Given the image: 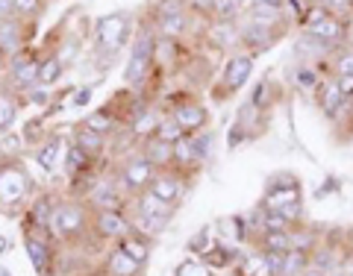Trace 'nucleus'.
Listing matches in <instances>:
<instances>
[{"label":"nucleus","mask_w":353,"mask_h":276,"mask_svg":"<svg viewBox=\"0 0 353 276\" xmlns=\"http://www.w3.org/2000/svg\"><path fill=\"white\" fill-rule=\"evenodd\" d=\"M165 115H171L176 124H180L185 132H201L206 129L209 124V109L197 100V97L192 94H180V97H171V103H168V112Z\"/></svg>","instance_id":"10"},{"label":"nucleus","mask_w":353,"mask_h":276,"mask_svg":"<svg viewBox=\"0 0 353 276\" xmlns=\"http://www.w3.org/2000/svg\"><path fill=\"white\" fill-rule=\"evenodd\" d=\"M330 76L333 80H350L353 76V44H345L341 50L333 53V59H330Z\"/></svg>","instance_id":"33"},{"label":"nucleus","mask_w":353,"mask_h":276,"mask_svg":"<svg viewBox=\"0 0 353 276\" xmlns=\"http://www.w3.org/2000/svg\"><path fill=\"white\" fill-rule=\"evenodd\" d=\"M239 30H241V47L250 56H259V53L271 50L289 30H277V27H265V24H256V21H248L241 18L239 21Z\"/></svg>","instance_id":"13"},{"label":"nucleus","mask_w":353,"mask_h":276,"mask_svg":"<svg viewBox=\"0 0 353 276\" xmlns=\"http://www.w3.org/2000/svg\"><path fill=\"white\" fill-rule=\"evenodd\" d=\"M345 270L353 276V253H350V256H347V262H345Z\"/></svg>","instance_id":"53"},{"label":"nucleus","mask_w":353,"mask_h":276,"mask_svg":"<svg viewBox=\"0 0 353 276\" xmlns=\"http://www.w3.org/2000/svg\"><path fill=\"white\" fill-rule=\"evenodd\" d=\"M292 203H303V185H301V176H297V173H289V171H280V173L268 176L259 206H262V209H268V212H280V209L292 206Z\"/></svg>","instance_id":"6"},{"label":"nucleus","mask_w":353,"mask_h":276,"mask_svg":"<svg viewBox=\"0 0 353 276\" xmlns=\"http://www.w3.org/2000/svg\"><path fill=\"white\" fill-rule=\"evenodd\" d=\"M136 21H132L130 12H109L103 18L94 21V41L92 50L97 53H109V56H118L121 50L132 44V36H136Z\"/></svg>","instance_id":"2"},{"label":"nucleus","mask_w":353,"mask_h":276,"mask_svg":"<svg viewBox=\"0 0 353 276\" xmlns=\"http://www.w3.org/2000/svg\"><path fill=\"white\" fill-rule=\"evenodd\" d=\"M32 32H36V24H24V21L15 18V15L0 18V50L12 59L15 53L30 47Z\"/></svg>","instance_id":"16"},{"label":"nucleus","mask_w":353,"mask_h":276,"mask_svg":"<svg viewBox=\"0 0 353 276\" xmlns=\"http://www.w3.org/2000/svg\"><path fill=\"white\" fill-rule=\"evenodd\" d=\"M21 97V106H36V109H48L50 106V88H44V85H36V88H30L27 94H18Z\"/></svg>","instance_id":"44"},{"label":"nucleus","mask_w":353,"mask_h":276,"mask_svg":"<svg viewBox=\"0 0 353 276\" xmlns=\"http://www.w3.org/2000/svg\"><path fill=\"white\" fill-rule=\"evenodd\" d=\"M294 88H301V92H318V85H321L324 76L318 74V65H309V62H297L294 65Z\"/></svg>","instance_id":"32"},{"label":"nucleus","mask_w":353,"mask_h":276,"mask_svg":"<svg viewBox=\"0 0 353 276\" xmlns=\"http://www.w3.org/2000/svg\"><path fill=\"white\" fill-rule=\"evenodd\" d=\"M315 100H318V109L324 112L327 120H336L339 112H341V106L347 103V97H345L341 85L333 80V76H324L321 85H318V92H315Z\"/></svg>","instance_id":"18"},{"label":"nucleus","mask_w":353,"mask_h":276,"mask_svg":"<svg viewBox=\"0 0 353 276\" xmlns=\"http://www.w3.org/2000/svg\"><path fill=\"white\" fill-rule=\"evenodd\" d=\"M241 256H245V250L227 244V241H215V244L201 256V262L209 264L212 270H233Z\"/></svg>","instance_id":"21"},{"label":"nucleus","mask_w":353,"mask_h":276,"mask_svg":"<svg viewBox=\"0 0 353 276\" xmlns=\"http://www.w3.org/2000/svg\"><path fill=\"white\" fill-rule=\"evenodd\" d=\"M203 39L212 44L215 50H236L241 47V30H239V21H221L212 18L203 30Z\"/></svg>","instance_id":"17"},{"label":"nucleus","mask_w":353,"mask_h":276,"mask_svg":"<svg viewBox=\"0 0 353 276\" xmlns=\"http://www.w3.org/2000/svg\"><path fill=\"white\" fill-rule=\"evenodd\" d=\"M118 247L124 250L127 256L139 264V268H145L148 259H150V238H148V235H141V233H136V229H132L127 238H121V241H118Z\"/></svg>","instance_id":"28"},{"label":"nucleus","mask_w":353,"mask_h":276,"mask_svg":"<svg viewBox=\"0 0 353 276\" xmlns=\"http://www.w3.org/2000/svg\"><path fill=\"white\" fill-rule=\"evenodd\" d=\"M6 68H9V56H6L3 50H0V80L6 76Z\"/></svg>","instance_id":"49"},{"label":"nucleus","mask_w":353,"mask_h":276,"mask_svg":"<svg viewBox=\"0 0 353 276\" xmlns=\"http://www.w3.org/2000/svg\"><path fill=\"white\" fill-rule=\"evenodd\" d=\"M83 200H85V206L92 209V212H103V209H118V212H124L127 194L118 185L115 176H101V180H94L92 185H88Z\"/></svg>","instance_id":"12"},{"label":"nucleus","mask_w":353,"mask_h":276,"mask_svg":"<svg viewBox=\"0 0 353 276\" xmlns=\"http://www.w3.org/2000/svg\"><path fill=\"white\" fill-rule=\"evenodd\" d=\"M318 6L327 9L330 15H336L341 21H353V0H318Z\"/></svg>","instance_id":"43"},{"label":"nucleus","mask_w":353,"mask_h":276,"mask_svg":"<svg viewBox=\"0 0 353 276\" xmlns=\"http://www.w3.org/2000/svg\"><path fill=\"white\" fill-rule=\"evenodd\" d=\"M92 233L101 241H121L132 233L130 215L118 212V209H103V212H92Z\"/></svg>","instance_id":"15"},{"label":"nucleus","mask_w":353,"mask_h":276,"mask_svg":"<svg viewBox=\"0 0 353 276\" xmlns=\"http://www.w3.org/2000/svg\"><path fill=\"white\" fill-rule=\"evenodd\" d=\"M253 247L259 253H289L294 250L292 247V233H262L256 241H253Z\"/></svg>","instance_id":"34"},{"label":"nucleus","mask_w":353,"mask_h":276,"mask_svg":"<svg viewBox=\"0 0 353 276\" xmlns=\"http://www.w3.org/2000/svg\"><path fill=\"white\" fill-rule=\"evenodd\" d=\"M3 253H9V238L0 235V256H3Z\"/></svg>","instance_id":"51"},{"label":"nucleus","mask_w":353,"mask_h":276,"mask_svg":"<svg viewBox=\"0 0 353 276\" xmlns=\"http://www.w3.org/2000/svg\"><path fill=\"white\" fill-rule=\"evenodd\" d=\"M50 0H15V18H21L24 24H36L39 27V18L48 12Z\"/></svg>","instance_id":"35"},{"label":"nucleus","mask_w":353,"mask_h":276,"mask_svg":"<svg viewBox=\"0 0 353 276\" xmlns=\"http://www.w3.org/2000/svg\"><path fill=\"white\" fill-rule=\"evenodd\" d=\"M15 12V0H0V18H9Z\"/></svg>","instance_id":"47"},{"label":"nucleus","mask_w":353,"mask_h":276,"mask_svg":"<svg viewBox=\"0 0 353 276\" xmlns=\"http://www.w3.org/2000/svg\"><path fill=\"white\" fill-rule=\"evenodd\" d=\"M18 112H21V97L0 83V132H9L15 127Z\"/></svg>","instance_id":"31"},{"label":"nucleus","mask_w":353,"mask_h":276,"mask_svg":"<svg viewBox=\"0 0 353 276\" xmlns=\"http://www.w3.org/2000/svg\"><path fill=\"white\" fill-rule=\"evenodd\" d=\"M309 268H312V259H309V253L303 250H289L283 259V270L280 276H303Z\"/></svg>","instance_id":"37"},{"label":"nucleus","mask_w":353,"mask_h":276,"mask_svg":"<svg viewBox=\"0 0 353 276\" xmlns=\"http://www.w3.org/2000/svg\"><path fill=\"white\" fill-rule=\"evenodd\" d=\"M92 156L77 145V141L68 138V145H65V156H62V171L65 176H68L71 182H80L83 176H88V171H92Z\"/></svg>","instance_id":"20"},{"label":"nucleus","mask_w":353,"mask_h":276,"mask_svg":"<svg viewBox=\"0 0 353 276\" xmlns=\"http://www.w3.org/2000/svg\"><path fill=\"white\" fill-rule=\"evenodd\" d=\"M71 141H77V145H80L92 159H101L106 153V136H101V132H94V129H85L83 124L74 127Z\"/></svg>","instance_id":"30"},{"label":"nucleus","mask_w":353,"mask_h":276,"mask_svg":"<svg viewBox=\"0 0 353 276\" xmlns=\"http://www.w3.org/2000/svg\"><path fill=\"white\" fill-rule=\"evenodd\" d=\"M62 74H65V62L59 59L57 44L39 50V85H44V88L57 85L62 80Z\"/></svg>","instance_id":"22"},{"label":"nucleus","mask_w":353,"mask_h":276,"mask_svg":"<svg viewBox=\"0 0 353 276\" xmlns=\"http://www.w3.org/2000/svg\"><path fill=\"white\" fill-rule=\"evenodd\" d=\"M50 238H53L50 229H27V233H24L27 259H30L32 270H36L39 276H50L53 262H57V253H53Z\"/></svg>","instance_id":"11"},{"label":"nucleus","mask_w":353,"mask_h":276,"mask_svg":"<svg viewBox=\"0 0 353 276\" xmlns=\"http://www.w3.org/2000/svg\"><path fill=\"white\" fill-rule=\"evenodd\" d=\"M53 206H57V197L50 191H41L36 194V200L27 206V229H48L50 224V215H53Z\"/></svg>","instance_id":"25"},{"label":"nucleus","mask_w":353,"mask_h":276,"mask_svg":"<svg viewBox=\"0 0 353 276\" xmlns=\"http://www.w3.org/2000/svg\"><path fill=\"white\" fill-rule=\"evenodd\" d=\"M336 189H339V180H327V185H324V189H318L315 197H327L330 191H336Z\"/></svg>","instance_id":"48"},{"label":"nucleus","mask_w":353,"mask_h":276,"mask_svg":"<svg viewBox=\"0 0 353 276\" xmlns=\"http://www.w3.org/2000/svg\"><path fill=\"white\" fill-rule=\"evenodd\" d=\"M327 276H350L345 268H339V270H333V273H327Z\"/></svg>","instance_id":"54"},{"label":"nucleus","mask_w":353,"mask_h":276,"mask_svg":"<svg viewBox=\"0 0 353 276\" xmlns=\"http://www.w3.org/2000/svg\"><path fill=\"white\" fill-rule=\"evenodd\" d=\"M157 53H159V36L153 30V21H141L136 27V36H132L124 71H121L130 88H141L148 83V76L153 74V65H157Z\"/></svg>","instance_id":"1"},{"label":"nucleus","mask_w":353,"mask_h":276,"mask_svg":"<svg viewBox=\"0 0 353 276\" xmlns=\"http://www.w3.org/2000/svg\"><path fill=\"white\" fill-rule=\"evenodd\" d=\"M32 191V180L24 171V164L18 159H3L0 162V203L3 206H18L27 200Z\"/></svg>","instance_id":"9"},{"label":"nucleus","mask_w":353,"mask_h":276,"mask_svg":"<svg viewBox=\"0 0 353 276\" xmlns=\"http://www.w3.org/2000/svg\"><path fill=\"white\" fill-rule=\"evenodd\" d=\"M174 276H215V270L209 268V264H203L201 259H183L180 264L174 268Z\"/></svg>","instance_id":"42"},{"label":"nucleus","mask_w":353,"mask_h":276,"mask_svg":"<svg viewBox=\"0 0 353 276\" xmlns=\"http://www.w3.org/2000/svg\"><path fill=\"white\" fill-rule=\"evenodd\" d=\"M3 85L15 94H27L30 88H36L39 85V50L27 47V50L15 53V56L9 59Z\"/></svg>","instance_id":"8"},{"label":"nucleus","mask_w":353,"mask_h":276,"mask_svg":"<svg viewBox=\"0 0 353 276\" xmlns=\"http://www.w3.org/2000/svg\"><path fill=\"white\" fill-rule=\"evenodd\" d=\"M192 12H180V15H171V18H162V21H153V30L162 41H183L185 36L192 32ZM150 21V18H148Z\"/></svg>","instance_id":"23"},{"label":"nucleus","mask_w":353,"mask_h":276,"mask_svg":"<svg viewBox=\"0 0 353 276\" xmlns=\"http://www.w3.org/2000/svg\"><path fill=\"white\" fill-rule=\"evenodd\" d=\"M189 185H192V176L189 173H183V171H176V168H162L157 171V176H153V182H150V191L162 197L165 203H183V197L189 194Z\"/></svg>","instance_id":"14"},{"label":"nucleus","mask_w":353,"mask_h":276,"mask_svg":"<svg viewBox=\"0 0 353 276\" xmlns=\"http://www.w3.org/2000/svg\"><path fill=\"white\" fill-rule=\"evenodd\" d=\"M24 147H27L24 136H15V132H12V136H9V132H6V136H0V153H6L3 159H12V156H18V153L24 150Z\"/></svg>","instance_id":"45"},{"label":"nucleus","mask_w":353,"mask_h":276,"mask_svg":"<svg viewBox=\"0 0 353 276\" xmlns=\"http://www.w3.org/2000/svg\"><path fill=\"white\" fill-rule=\"evenodd\" d=\"M141 270H145V268H139V264L132 262L121 247L109 250V256L103 262V273H109V276H139Z\"/></svg>","instance_id":"29"},{"label":"nucleus","mask_w":353,"mask_h":276,"mask_svg":"<svg viewBox=\"0 0 353 276\" xmlns=\"http://www.w3.org/2000/svg\"><path fill=\"white\" fill-rule=\"evenodd\" d=\"M303 32H309V36L321 39L324 44H330V47H345V44H350V24L347 21H341L336 15H330L327 9L315 6L312 15H309L303 24H301Z\"/></svg>","instance_id":"7"},{"label":"nucleus","mask_w":353,"mask_h":276,"mask_svg":"<svg viewBox=\"0 0 353 276\" xmlns=\"http://www.w3.org/2000/svg\"><path fill=\"white\" fill-rule=\"evenodd\" d=\"M132 200V212H139V215H153V217H168V220H174V215H176V206H171V203H165L162 197H157L150 189L148 191H141V194H136V197H130Z\"/></svg>","instance_id":"24"},{"label":"nucleus","mask_w":353,"mask_h":276,"mask_svg":"<svg viewBox=\"0 0 353 276\" xmlns=\"http://www.w3.org/2000/svg\"><path fill=\"white\" fill-rule=\"evenodd\" d=\"M139 150L145 153V156L157 164V168H171L174 164V145H165V141H159L157 136H148L139 141Z\"/></svg>","instance_id":"27"},{"label":"nucleus","mask_w":353,"mask_h":276,"mask_svg":"<svg viewBox=\"0 0 353 276\" xmlns=\"http://www.w3.org/2000/svg\"><path fill=\"white\" fill-rule=\"evenodd\" d=\"M0 276H12V270H6V268H0Z\"/></svg>","instance_id":"55"},{"label":"nucleus","mask_w":353,"mask_h":276,"mask_svg":"<svg viewBox=\"0 0 353 276\" xmlns=\"http://www.w3.org/2000/svg\"><path fill=\"white\" fill-rule=\"evenodd\" d=\"M256 3H265V6H274V9H285V0H256Z\"/></svg>","instance_id":"50"},{"label":"nucleus","mask_w":353,"mask_h":276,"mask_svg":"<svg viewBox=\"0 0 353 276\" xmlns=\"http://www.w3.org/2000/svg\"><path fill=\"white\" fill-rule=\"evenodd\" d=\"M153 136H157L159 141H165V145H180V141L189 136V132H185L180 124H176V120L171 118V115H165L162 120H159V127L153 129Z\"/></svg>","instance_id":"39"},{"label":"nucleus","mask_w":353,"mask_h":276,"mask_svg":"<svg viewBox=\"0 0 353 276\" xmlns=\"http://www.w3.org/2000/svg\"><path fill=\"white\" fill-rule=\"evenodd\" d=\"M209 247H212V226L197 229V233L185 241V253H192V256H203Z\"/></svg>","instance_id":"41"},{"label":"nucleus","mask_w":353,"mask_h":276,"mask_svg":"<svg viewBox=\"0 0 353 276\" xmlns=\"http://www.w3.org/2000/svg\"><path fill=\"white\" fill-rule=\"evenodd\" d=\"M248 103H250L253 109H259V112H271V103H274V85H271L268 76L253 85V92H250V97H248Z\"/></svg>","instance_id":"38"},{"label":"nucleus","mask_w":353,"mask_h":276,"mask_svg":"<svg viewBox=\"0 0 353 276\" xmlns=\"http://www.w3.org/2000/svg\"><path fill=\"white\" fill-rule=\"evenodd\" d=\"M303 276H327V273H324V270H318V268H309Z\"/></svg>","instance_id":"52"},{"label":"nucleus","mask_w":353,"mask_h":276,"mask_svg":"<svg viewBox=\"0 0 353 276\" xmlns=\"http://www.w3.org/2000/svg\"><path fill=\"white\" fill-rule=\"evenodd\" d=\"M253 65H256V56H250V53L239 50V53H230L221 65V74H218V83H215V100L224 103L230 97H236L241 88L248 85V80L253 76Z\"/></svg>","instance_id":"4"},{"label":"nucleus","mask_w":353,"mask_h":276,"mask_svg":"<svg viewBox=\"0 0 353 276\" xmlns=\"http://www.w3.org/2000/svg\"><path fill=\"white\" fill-rule=\"evenodd\" d=\"M92 97H94V88L92 85H77V88H71V106L74 109L88 106V103H92Z\"/></svg>","instance_id":"46"},{"label":"nucleus","mask_w":353,"mask_h":276,"mask_svg":"<svg viewBox=\"0 0 353 276\" xmlns=\"http://www.w3.org/2000/svg\"><path fill=\"white\" fill-rule=\"evenodd\" d=\"M65 145H68V138H65V136H59V132H48V138H44L41 145L36 147V164L44 173H53L62 164Z\"/></svg>","instance_id":"19"},{"label":"nucleus","mask_w":353,"mask_h":276,"mask_svg":"<svg viewBox=\"0 0 353 276\" xmlns=\"http://www.w3.org/2000/svg\"><path fill=\"white\" fill-rule=\"evenodd\" d=\"M192 141V147L197 153V159H201V164L212 156V145H215V136H212V129H201V132H192L189 136Z\"/></svg>","instance_id":"40"},{"label":"nucleus","mask_w":353,"mask_h":276,"mask_svg":"<svg viewBox=\"0 0 353 276\" xmlns=\"http://www.w3.org/2000/svg\"><path fill=\"white\" fill-rule=\"evenodd\" d=\"M80 124H83L85 129H94V132H101V136L109 138L115 129H121V118L115 115V109H112V106H106V103H103L101 109H97V112L85 115Z\"/></svg>","instance_id":"26"},{"label":"nucleus","mask_w":353,"mask_h":276,"mask_svg":"<svg viewBox=\"0 0 353 276\" xmlns=\"http://www.w3.org/2000/svg\"><path fill=\"white\" fill-rule=\"evenodd\" d=\"M157 171L159 168L141 150H130L127 156L121 159L118 168H115V180H118L121 189H124L127 197H136V194L150 189V182H153V176H157Z\"/></svg>","instance_id":"5"},{"label":"nucleus","mask_w":353,"mask_h":276,"mask_svg":"<svg viewBox=\"0 0 353 276\" xmlns=\"http://www.w3.org/2000/svg\"><path fill=\"white\" fill-rule=\"evenodd\" d=\"M236 276H271L268 273V264H265V256L256 250V253H245L239 259V264L233 268Z\"/></svg>","instance_id":"36"},{"label":"nucleus","mask_w":353,"mask_h":276,"mask_svg":"<svg viewBox=\"0 0 353 276\" xmlns=\"http://www.w3.org/2000/svg\"><path fill=\"white\" fill-rule=\"evenodd\" d=\"M48 229H50V235L59 241L83 238L85 233H92V209L85 206V200H77V197H71V200H57Z\"/></svg>","instance_id":"3"}]
</instances>
